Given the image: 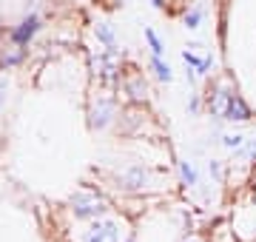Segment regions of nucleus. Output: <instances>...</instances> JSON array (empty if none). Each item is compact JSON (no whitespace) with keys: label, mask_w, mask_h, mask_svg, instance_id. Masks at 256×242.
Here are the masks:
<instances>
[{"label":"nucleus","mask_w":256,"mask_h":242,"mask_svg":"<svg viewBox=\"0 0 256 242\" xmlns=\"http://www.w3.org/2000/svg\"><path fill=\"white\" fill-rule=\"evenodd\" d=\"M108 208V202L102 200L100 194H94V191H77V194L72 196V211L77 216H97V214H102Z\"/></svg>","instance_id":"obj_1"},{"label":"nucleus","mask_w":256,"mask_h":242,"mask_svg":"<svg viewBox=\"0 0 256 242\" xmlns=\"http://www.w3.org/2000/svg\"><path fill=\"white\" fill-rule=\"evenodd\" d=\"M120 228L114 222H94L92 231L86 234V242H117Z\"/></svg>","instance_id":"obj_2"},{"label":"nucleus","mask_w":256,"mask_h":242,"mask_svg":"<svg viewBox=\"0 0 256 242\" xmlns=\"http://www.w3.org/2000/svg\"><path fill=\"white\" fill-rule=\"evenodd\" d=\"M114 72H117V54H114V48H108L106 54L94 57V74H100L102 80H114Z\"/></svg>","instance_id":"obj_3"},{"label":"nucleus","mask_w":256,"mask_h":242,"mask_svg":"<svg viewBox=\"0 0 256 242\" xmlns=\"http://www.w3.org/2000/svg\"><path fill=\"white\" fill-rule=\"evenodd\" d=\"M37 28H40V20L32 14V18H26L18 28H14V32H12V40H14L18 46H23V43H28V40L37 34Z\"/></svg>","instance_id":"obj_4"},{"label":"nucleus","mask_w":256,"mask_h":242,"mask_svg":"<svg viewBox=\"0 0 256 242\" xmlns=\"http://www.w3.org/2000/svg\"><path fill=\"white\" fill-rule=\"evenodd\" d=\"M250 117V112H248V106L242 102V97L239 94H230V102L228 108H225V120H248Z\"/></svg>","instance_id":"obj_5"},{"label":"nucleus","mask_w":256,"mask_h":242,"mask_svg":"<svg viewBox=\"0 0 256 242\" xmlns=\"http://www.w3.org/2000/svg\"><path fill=\"white\" fill-rule=\"evenodd\" d=\"M122 182H126V188H140L142 182H146V171H142V166H134L131 171H126L122 174Z\"/></svg>","instance_id":"obj_6"},{"label":"nucleus","mask_w":256,"mask_h":242,"mask_svg":"<svg viewBox=\"0 0 256 242\" xmlns=\"http://www.w3.org/2000/svg\"><path fill=\"white\" fill-rule=\"evenodd\" d=\"M228 102H230V92H216L214 94V100H210V112L216 114V117H225Z\"/></svg>","instance_id":"obj_7"},{"label":"nucleus","mask_w":256,"mask_h":242,"mask_svg":"<svg viewBox=\"0 0 256 242\" xmlns=\"http://www.w3.org/2000/svg\"><path fill=\"white\" fill-rule=\"evenodd\" d=\"M111 112H114V106H111V102H100V108L94 106V120H92V126L102 128V126L111 120Z\"/></svg>","instance_id":"obj_8"},{"label":"nucleus","mask_w":256,"mask_h":242,"mask_svg":"<svg viewBox=\"0 0 256 242\" xmlns=\"http://www.w3.org/2000/svg\"><path fill=\"white\" fill-rule=\"evenodd\" d=\"M182 60H185V63H191L194 68L200 72V74H205V72L210 68V57H205V60H200V57H194L191 52H182Z\"/></svg>","instance_id":"obj_9"},{"label":"nucleus","mask_w":256,"mask_h":242,"mask_svg":"<svg viewBox=\"0 0 256 242\" xmlns=\"http://www.w3.org/2000/svg\"><path fill=\"white\" fill-rule=\"evenodd\" d=\"M97 38H100V40H102V43H106L108 48H114V46H117V43H114V32H111V26H108V23H100V26H97Z\"/></svg>","instance_id":"obj_10"},{"label":"nucleus","mask_w":256,"mask_h":242,"mask_svg":"<svg viewBox=\"0 0 256 242\" xmlns=\"http://www.w3.org/2000/svg\"><path fill=\"white\" fill-rule=\"evenodd\" d=\"M154 68H156V77H160L162 83H171V77H174V74H171V68H168L160 57H154Z\"/></svg>","instance_id":"obj_11"},{"label":"nucleus","mask_w":256,"mask_h":242,"mask_svg":"<svg viewBox=\"0 0 256 242\" xmlns=\"http://www.w3.org/2000/svg\"><path fill=\"white\" fill-rule=\"evenodd\" d=\"M180 171H182L185 186H196V171H194L191 162H180Z\"/></svg>","instance_id":"obj_12"},{"label":"nucleus","mask_w":256,"mask_h":242,"mask_svg":"<svg viewBox=\"0 0 256 242\" xmlns=\"http://www.w3.org/2000/svg\"><path fill=\"white\" fill-rule=\"evenodd\" d=\"M146 38H148V43H151V52H154V57L162 54V43H160V38L154 34V28H146Z\"/></svg>","instance_id":"obj_13"},{"label":"nucleus","mask_w":256,"mask_h":242,"mask_svg":"<svg viewBox=\"0 0 256 242\" xmlns=\"http://www.w3.org/2000/svg\"><path fill=\"white\" fill-rule=\"evenodd\" d=\"M200 18H202V9H191L188 14H185V26L196 28V26H200Z\"/></svg>","instance_id":"obj_14"},{"label":"nucleus","mask_w":256,"mask_h":242,"mask_svg":"<svg viewBox=\"0 0 256 242\" xmlns=\"http://www.w3.org/2000/svg\"><path fill=\"white\" fill-rule=\"evenodd\" d=\"M154 6H162V0H154Z\"/></svg>","instance_id":"obj_15"},{"label":"nucleus","mask_w":256,"mask_h":242,"mask_svg":"<svg viewBox=\"0 0 256 242\" xmlns=\"http://www.w3.org/2000/svg\"><path fill=\"white\" fill-rule=\"evenodd\" d=\"M191 242H196V240H191Z\"/></svg>","instance_id":"obj_16"}]
</instances>
